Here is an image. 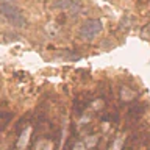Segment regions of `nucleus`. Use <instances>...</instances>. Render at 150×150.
<instances>
[{"instance_id":"f257e3e1","label":"nucleus","mask_w":150,"mask_h":150,"mask_svg":"<svg viewBox=\"0 0 150 150\" xmlns=\"http://www.w3.org/2000/svg\"><path fill=\"white\" fill-rule=\"evenodd\" d=\"M0 14H2L13 27H23L25 25V17H23L22 11L13 2L0 3Z\"/></svg>"},{"instance_id":"f03ea898","label":"nucleus","mask_w":150,"mask_h":150,"mask_svg":"<svg viewBox=\"0 0 150 150\" xmlns=\"http://www.w3.org/2000/svg\"><path fill=\"white\" fill-rule=\"evenodd\" d=\"M103 30V23L98 19H91V21H86L81 25L78 31V36L84 41H92L94 38H97Z\"/></svg>"},{"instance_id":"7ed1b4c3","label":"nucleus","mask_w":150,"mask_h":150,"mask_svg":"<svg viewBox=\"0 0 150 150\" xmlns=\"http://www.w3.org/2000/svg\"><path fill=\"white\" fill-rule=\"evenodd\" d=\"M30 134H31V127H27V128L21 133L19 139H17V144H16V149L17 150H25L28 141H30Z\"/></svg>"},{"instance_id":"20e7f679","label":"nucleus","mask_w":150,"mask_h":150,"mask_svg":"<svg viewBox=\"0 0 150 150\" xmlns=\"http://www.w3.org/2000/svg\"><path fill=\"white\" fill-rule=\"evenodd\" d=\"M55 6L63 8V9H78V5L70 2V0H58V2L55 3Z\"/></svg>"},{"instance_id":"39448f33","label":"nucleus","mask_w":150,"mask_h":150,"mask_svg":"<svg viewBox=\"0 0 150 150\" xmlns=\"http://www.w3.org/2000/svg\"><path fill=\"white\" fill-rule=\"evenodd\" d=\"M122 145H124V136H119V138L114 141V144H112V149H111V150H120Z\"/></svg>"},{"instance_id":"423d86ee","label":"nucleus","mask_w":150,"mask_h":150,"mask_svg":"<svg viewBox=\"0 0 150 150\" xmlns=\"http://www.w3.org/2000/svg\"><path fill=\"white\" fill-rule=\"evenodd\" d=\"M96 142H97V136H89V138L86 139V147L91 149V147L96 145Z\"/></svg>"},{"instance_id":"0eeeda50","label":"nucleus","mask_w":150,"mask_h":150,"mask_svg":"<svg viewBox=\"0 0 150 150\" xmlns=\"http://www.w3.org/2000/svg\"><path fill=\"white\" fill-rule=\"evenodd\" d=\"M75 150H84V145H83V144H77V147H75Z\"/></svg>"},{"instance_id":"6e6552de","label":"nucleus","mask_w":150,"mask_h":150,"mask_svg":"<svg viewBox=\"0 0 150 150\" xmlns=\"http://www.w3.org/2000/svg\"><path fill=\"white\" fill-rule=\"evenodd\" d=\"M5 2H13V0H0V3H5Z\"/></svg>"}]
</instances>
